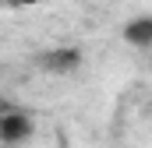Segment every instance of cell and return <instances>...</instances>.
Returning <instances> with one entry per match:
<instances>
[{
  "label": "cell",
  "mask_w": 152,
  "mask_h": 148,
  "mask_svg": "<svg viewBox=\"0 0 152 148\" xmlns=\"http://www.w3.org/2000/svg\"><path fill=\"white\" fill-rule=\"evenodd\" d=\"M120 36H124L127 46H134V49H149L152 46V14H134L131 21H124Z\"/></svg>",
  "instance_id": "3957f363"
},
{
  "label": "cell",
  "mask_w": 152,
  "mask_h": 148,
  "mask_svg": "<svg viewBox=\"0 0 152 148\" xmlns=\"http://www.w3.org/2000/svg\"><path fill=\"white\" fill-rule=\"evenodd\" d=\"M0 113H4V102H0Z\"/></svg>",
  "instance_id": "5b68a950"
},
{
  "label": "cell",
  "mask_w": 152,
  "mask_h": 148,
  "mask_svg": "<svg viewBox=\"0 0 152 148\" xmlns=\"http://www.w3.org/2000/svg\"><path fill=\"white\" fill-rule=\"evenodd\" d=\"M36 134V120H32V113L18 110V106H4L0 113V145H25L28 138Z\"/></svg>",
  "instance_id": "6da1fadb"
},
{
  "label": "cell",
  "mask_w": 152,
  "mask_h": 148,
  "mask_svg": "<svg viewBox=\"0 0 152 148\" xmlns=\"http://www.w3.org/2000/svg\"><path fill=\"white\" fill-rule=\"evenodd\" d=\"M36 64L46 74H53V78H67V74H75L81 67V49L78 46H53V49H42L39 53Z\"/></svg>",
  "instance_id": "7a4b0ae2"
},
{
  "label": "cell",
  "mask_w": 152,
  "mask_h": 148,
  "mask_svg": "<svg viewBox=\"0 0 152 148\" xmlns=\"http://www.w3.org/2000/svg\"><path fill=\"white\" fill-rule=\"evenodd\" d=\"M7 7H32V4H50V0H0Z\"/></svg>",
  "instance_id": "277c9868"
},
{
  "label": "cell",
  "mask_w": 152,
  "mask_h": 148,
  "mask_svg": "<svg viewBox=\"0 0 152 148\" xmlns=\"http://www.w3.org/2000/svg\"><path fill=\"white\" fill-rule=\"evenodd\" d=\"M0 102H4V99H0Z\"/></svg>",
  "instance_id": "8992f818"
}]
</instances>
